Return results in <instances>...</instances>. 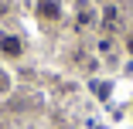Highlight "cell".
Returning a JSON list of instances; mask_svg holds the SVG:
<instances>
[{
  "instance_id": "6da1fadb",
  "label": "cell",
  "mask_w": 133,
  "mask_h": 129,
  "mask_svg": "<svg viewBox=\"0 0 133 129\" xmlns=\"http://www.w3.org/2000/svg\"><path fill=\"white\" fill-rule=\"evenodd\" d=\"M62 10H58V0H38V17L41 20H55Z\"/></svg>"
},
{
  "instance_id": "7a4b0ae2",
  "label": "cell",
  "mask_w": 133,
  "mask_h": 129,
  "mask_svg": "<svg viewBox=\"0 0 133 129\" xmlns=\"http://www.w3.org/2000/svg\"><path fill=\"white\" fill-rule=\"evenodd\" d=\"M0 51H4L7 58H17V55H21V41L10 37V34H7V37H0Z\"/></svg>"
},
{
  "instance_id": "3957f363",
  "label": "cell",
  "mask_w": 133,
  "mask_h": 129,
  "mask_svg": "<svg viewBox=\"0 0 133 129\" xmlns=\"http://www.w3.org/2000/svg\"><path fill=\"white\" fill-rule=\"evenodd\" d=\"M102 24H106V27H119V10H116V7H106Z\"/></svg>"
},
{
  "instance_id": "277c9868",
  "label": "cell",
  "mask_w": 133,
  "mask_h": 129,
  "mask_svg": "<svg viewBox=\"0 0 133 129\" xmlns=\"http://www.w3.org/2000/svg\"><path fill=\"white\" fill-rule=\"evenodd\" d=\"M130 51H133V37H130Z\"/></svg>"
}]
</instances>
